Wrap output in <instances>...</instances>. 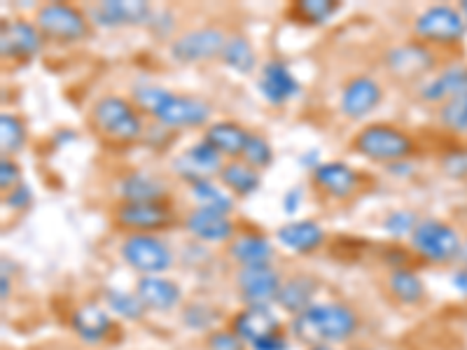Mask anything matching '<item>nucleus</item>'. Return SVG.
<instances>
[{"label": "nucleus", "mask_w": 467, "mask_h": 350, "mask_svg": "<svg viewBox=\"0 0 467 350\" xmlns=\"http://www.w3.org/2000/svg\"><path fill=\"white\" fill-rule=\"evenodd\" d=\"M358 329V315L344 304H318L295 315L292 335L314 345H329L350 339Z\"/></svg>", "instance_id": "obj_1"}, {"label": "nucleus", "mask_w": 467, "mask_h": 350, "mask_svg": "<svg viewBox=\"0 0 467 350\" xmlns=\"http://www.w3.org/2000/svg\"><path fill=\"white\" fill-rule=\"evenodd\" d=\"M91 122L106 139L117 140V143H133L143 133V122L136 108L119 96L99 98L91 108Z\"/></svg>", "instance_id": "obj_2"}, {"label": "nucleus", "mask_w": 467, "mask_h": 350, "mask_svg": "<svg viewBox=\"0 0 467 350\" xmlns=\"http://www.w3.org/2000/svg\"><path fill=\"white\" fill-rule=\"evenodd\" d=\"M353 148L367 160L386 166L395 161H407L409 154L414 152V143L407 133L388 124H369L362 129L353 140Z\"/></svg>", "instance_id": "obj_3"}, {"label": "nucleus", "mask_w": 467, "mask_h": 350, "mask_svg": "<svg viewBox=\"0 0 467 350\" xmlns=\"http://www.w3.org/2000/svg\"><path fill=\"white\" fill-rule=\"evenodd\" d=\"M409 241L420 257L431 262H451L461 257L462 250V239L456 229L440 220H420Z\"/></svg>", "instance_id": "obj_4"}, {"label": "nucleus", "mask_w": 467, "mask_h": 350, "mask_svg": "<svg viewBox=\"0 0 467 350\" xmlns=\"http://www.w3.org/2000/svg\"><path fill=\"white\" fill-rule=\"evenodd\" d=\"M414 33L423 43L456 45L467 33L461 10L451 5H432L416 16Z\"/></svg>", "instance_id": "obj_5"}, {"label": "nucleus", "mask_w": 467, "mask_h": 350, "mask_svg": "<svg viewBox=\"0 0 467 350\" xmlns=\"http://www.w3.org/2000/svg\"><path fill=\"white\" fill-rule=\"evenodd\" d=\"M36 26L45 37H52L58 43H75L89 33L87 16L68 3H47L37 7Z\"/></svg>", "instance_id": "obj_6"}, {"label": "nucleus", "mask_w": 467, "mask_h": 350, "mask_svg": "<svg viewBox=\"0 0 467 350\" xmlns=\"http://www.w3.org/2000/svg\"><path fill=\"white\" fill-rule=\"evenodd\" d=\"M122 257L143 276H161L173 262L169 245L152 233H131L122 243Z\"/></svg>", "instance_id": "obj_7"}, {"label": "nucleus", "mask_w": 467, "mask_h": 350, "mask_svg": "<svg viewBox=\"0 0 467 350\" xmlns=\"http://www.w3.org/2000/svg\"><path fill=\"white\" fill-rule=\"evenodd\" d=\"M211 106L197 96H181L166 91L160 106L152 110V117L169 129L203 127L211 119Z\"/></svg>", "instance_id": "obj_8"}, {"label": "nucleus", "mask_w": 467, "mask_h": 350, "mask_svg": "<svg viewBox=\"0 0 467 350\" xmlns=\"http://www.w3.org/2000/svg\"><path fill=\"white\" fill-rule=\"evenodd\" d=\"M224 43H227V36L220 28H194V31H187L175 37L169 52L171 58H175L178 64H199V61L220 57Z\"/></svg>", "instance_id": "obj_9"}, {"label": "nucleus", "mask_w": 467, "mask_h": 350, "mask_svg": "<svg viewBox=\"0 0 467 350\" xmlns=\"http://www.w3.org/2000/svg\"><path fill=\"white\" fill-rule=\"evenodd\" d=\"M236 285L248 306H269L271 302H276L283 281L278 271L266 262V264L241 266L236 273Z\"/></svg>", "instance_id": "obj_10"}, {"label": "nucleus", "mask_w": 467, "mask_h": 350, "mask_svg": "<svg viewBox=\"0 0 467 350\" xmlns=\"http://www.w3.org/2000/svg\"><path fill=\"white\" fill-rule=\"evenodd\" d=\"M115 222L133 233H150L169 227L173 222V215L164 201L122 203L115 211Z\"/></svg>", "instance_id": "obj_11"}, {"label": "nucleus", "mask_w": 467, "mask_h": 350, "mask_svg": "<svg viewBox=\"0 0 467 350\" xmlns=\"http://www.w3.org/2000/svg\"><path fill=\"white\" fill-rule=\"evenodd\" d=\"M152 15V7L143 0H106L89 10L91 19L106 28L140 26V24H150Z\"/></svg>", "instance_id": "obj_12"}, {"label": "nucleus", "mask_w": 467, "mask_h": 350, "mask_svg": "<svg viewBox=\"0 0 467 350\" xmlns=\"http://www.w3.org/2000/svg\"><path fill=\"white\" fill-rule=\"evenodd\" d=\"M386 66L400 80H416L435 68V54L423 43L398 45L386 54Z\"/></svg>", "instance_id": "obj_13"}, {"label": "nucleus", "mask_w": 467, "mask_h": 350, "mask_svg": "<svg viewBox=\"0 0 467 350\" xmlns=\"http://www.w3.org/2000/svg\"><path fill=\"white\" fill-rule=\"evenodd\" d=\"M43 40L45 36L40 33V28L24 19L10 24L5 22L0 28V52L5 58H19V61L33 58L43 49Z\"/></svg>", "instance_id": "obj_14"}, {"label": "nucleus", "mask_w": 467, "mask_h": 350, "mask_svg": "<svg viewBox=\"0 0 467 350\" xmlns=\"http://www.w3.org/2000/svg\"><path fill=\"white\" fill-rule=\"evenodd\" d=\"M223 154L213 148L208 140L192 145L185 154H181L173 161L175 173H181L190 185L197 180H211L213 175L223 170Z\"/></svg>", "instance_id": "obj_15"}, {"label": "nucleus", "mask_w": 467, "mask_h": 350, "mask_svg": "<svg viewBox=\"0 0 467 350\" xmlns=\"http://www.w3.org/2000/svg\"><path fill=\"white\" fill-rule=\"evenodd\" d=\"M381 85L374 77H369V75H358L341 91L339 108L350 119H362V117L369 115L381 103Z\"/></svg>", "instance_id": "obj_16"}, {"label": "nucleus", "mask_w": 467, "mask_h": 350, "mask_svg": "<svg viewBox=\"0 0 467 350\" xmlns=\"http://www.w3.org/2000/svg\"><path fill=\"white\" fill-rule=\"evenodd\" d=\"M234 227L227 212L213 211V208H194V211L187 212L185 218V229L199 241H206V243H224L234 236Z\"/></svg>", "instance_id": "obj_17"}, {"label": "nucleus", "mask_w": 467, "mask_h": 350, "mask_svg": "<svg viewBox=\"0 0 467 350\" xmlns=\"http://www.w3.org/2000/svg\"><path fill=\"white\" fill-rule=\"evenodd\" d=\"M234 332L250 345L262 344L269 336L281 335V320L269 306H245L236 320H234Z\"/></svg>", "instance_id": "obj_18"}, {"label": "nucleus", "mask_w": 467, "mask_h": 350, "mask_svg": "<svg viewBox=\"0 0 467 350\" xmlns=\"http://www.w3.org/2000/svg\"><path fill=\"white\" fill-rule=\"evenodd\" d=\"M260 91L271 106H283V103H287L290 98L297 96L299 82L283 61L274 58V61H269V64L262 68Z\"/></svg>", "instance_id": "obj_19"}, {"label": "nucleus", "mask_w": 467, "mask_h": 350, "mask_svg": "<svg viewBox=\"0 0 467 350\" xmlns=\"http://www.w3.org/2000/svg\"><path fill=\"white\" fill-rule=\"evenodd\" d=\"M467 94V66L456 64L449 66V68L441 70L437 77H431L425 82L423 89H420V98L425 103H437V106H444V103L453 101L458 96Z\"/></svg>", "instance_id": "obj_20"}, {"label": "nucleus", "mask_w": 467, "mask_h": 350, "mask_svg": "<svg viewBox=\"0 0 467 350\" xmlns=\"http://www.w3.org/2000/svg\"><path fill=\"white\" fill-rule=\"evenodd\" d=\"M276 239L290 252L308 255V252H314L323 245L325 232L314 220H295V222H287L278 229Z\"/></svg>", "instance_id": "obj_21"}, {"label": "nucleus", "mask_w": 467, "mask_h": 350, "mask_svg": "<svg viewBox=\"0 0 467 350\" xmlns=\"http://www.w3.org/2000/svg\"><path fill=\"white\" fill-rule=\"evenodd\" d=\"M314 182L323 191H327L329 197L335 199H348L353 191L358 190V173L350 169L344 161H323L318 169L314 170Z\"/></svg>", "instance_id": "obj_22"}, {"label": "nucleus", "mask_w": 467, "mask_h": 350, "mask_svg": "<svg viewBox=\"0 0 467 350\" xmlns=\"http://www.w3.org/2000/svg\"><path fill=\"white\" fill-rule=\"evenodd\" d=\"M136 294H139L145 308H150V311H161V314L178 306V302L182 297L181 287L164 276H143L139 281V285H136Z\"/></svg>", "instance_id": "obj_23"}, {"label": "nucleus", "mask_w": 467, "mask_h": 350, "mask_svg": "<svg viewBox=\"0 0 467 350\" xmlns=\"http://www.w3.org/2000/svg\"><path fill=\"white\" fill-rule=\"evenodd\" d=\"M119 194H122L124 203L164 201L166 185L145 170H133V173L124 175L119 182Z\"/></svg>", "instance_id": "obj_24"}, {"label": "nucleus", "mask_w": 467, "mask_h": 350, "mask_svg": "<svg viewBox=\"0 0 467 350\" xmlns=\"http://www.w3.org/2000/svg\"><path fill=\"white\" fill-rule=\"evenodd\" d=\"M70 323H73V329L78 332V336L89 341V344L103 341L112 329L110 315L101 306H96V304H85V306L78 308L73 318H70Z\"/></svg>", "instance_id": "obj_25"}, {"label": "nucleus", "mask_w": 467, "mask_h": 350, "mask_svg": "<svg viewBox=\"0 0 467 350\" xmlns=\"http://www.w3.org/2000/svg\"><path fill=\"white\" fill-rule=\"evenodd\" d=\"M250 131H245L241 124L236 122H215L206 129L203 140L218 149L223 157H241L244 154L245 143H248Z\"/></svg>", "instance_id": "obj_26"}, {"label": "nucleus", "mask_w": 467, "mask_h": 350, "mask_svg": "<svg viewBox=\"0 0 467 350\" xmlns=\"http://www.w3.org/2000/svg\"><path fill=\"white\" fill-rule=\"evenodd\" d=\"M314 294H316V281L308 276H295L285 281L278 292V306L292 315L304 314L306 308L314 306Z\"/></svg>", "instance_id": "obj_27"}, {"label": "nucleus", "mask_w": 467, "mask_h": 350, "mask_svg": "<svg viewBox=\"0 0 467 350\" xmlns=\"http://www.w3.org/2000/svg\"><path fill=\"white\" fill-rule=\"evenodd\" d=\"M229 255L239 262L241 266L250 264H266L274 257V245L269 239L260 236V233H244L239 239H234L229 245Z\"/></svg>", "instance_id": "obj_28"}, {"label": "nucleus", "mask_w": 467, "mask_h": 350, "mask_svg": "<svg viewBox=\"0 0 467 350\" xmlns=\"http://www.w3.org/2000/svg\"><path fill=\"white\" fill-rule=\"evenodd\" d=\"M218 175L223 185L232 190L234 194H239V197H250V194H255L260 190V173L245 161H229Z\"/></svg>", "instance_id": "obj_29"}, {"label": "nucleus", "mask_w": 467, "mask_h": 350, "mask_svg": "<svg viewBox=\"0 0 467 350\" xmlns=\"http://www.w3.org/2000/svg\"><path fill=\"white\" fill-rule=\"evenodd\" d=\"M220 58L224 61V66L241 75H248L253 73V68L257 66V54L250 45L248 37L244 36H229L227 43H224L223 54Z\"/></svg>", "instance_id": "obj_30"}, {"label": "nucleus", "mask_w": 467, "mask_h": 350, "mask_svg": "<svg viewBox=\"0 0 467 350\" xmlns=\"http://www.w3.org/2000/svg\"><path fill=\"white\" fill-rule=\"evenodd\" d=\"M388 285H390L395 297L404 304H419L425 294L423 281L407 269L393 271V276H390Z\"/></svg>", "instance_id": "obj_31"}, {"label": "nucleus", "mask_w": 467, "mask_h": 350, "mask_svg": "<svg viewBox=\"0 0 467 350\" xmlns=\"http://www.w3.org/2000/svg\"><path fill=\"white\" fill-rule=\"evenodd\" d=\"M192 197L197 199L199 206H202V208L223 211V212H227V215H229V211H232V206H234L232 197H229L224 190H220V187L215 185L213 180L192 182Z\"/></svg>", "instance_id": "obj_32"}, {"label": "nucleus", "mask_w": 467, "mask_h": 350, "mask_svg": "<svg viewBox=\"0 0 467 350\" xmlns=\"http://www.w3.org/2000/svg\"><path fill=\"white\" fill-rule=\"evenodd\" d=\"M24 143H26V127H24L22 119L12 115V112H3L0 115V145H3V152H19Z\"/></svg>", "instance_id": "obj_33"}, {"label": "nucleus", "mask_w": 467, "mask_h": 350, "mask_svg": "<svg viewBox=\"0 0 467 350\" xmlns=\"http://www.w3.org/2000/svg\"><path fill=\"white\" fill-rule=\"evenodd\" d=\"M106 304L112 314L122 315L127 320H139L145 314V306L139 299V294H129V292L122 290H108Z\"/></svg>", "instance_id": "obj_34"}, {"label": "nucleus", "mask_w": 467, "mask_h": 350, "mask_svg": "<svg viewBox=\"0 0 467 350\" xmlns=\"http://www.w3.org/2000/svg\"><path fill=\"white\" fill-rule=\"evenodd\" d=\"M241 157H244L245 164L253 166V169H266V166L274 161V149H271L269 140H266L265 136H260V133H250L248 143H245Z\"/></svg>", "instance_id": "obj_35"}, {"label": "nucleus", "mask_w": 467, "mask_h": 350, "mask_svg": "<svg viewBox=\"0 0 467 350\" xmlns=\"http://www.w3.org/2000/svg\"><path fill=\"white\" fill-rule=\"evenodd\" d=\"M337 10H339V3L335 0H302L295 7V15L306 24H325Z\"/></svg>", "instance_id": "obj_36"}, {"label": "nucleus", "mask_w": 467, "mask_h": 350, "mask_svg": "<svg viewBox=\"0 0 467 350\" xmlns=\"http://www.w3.org/2000/svg\"><path fill=\"white\" fill-rule=\"evenodd\" d=\"M440 119L446 129L458 133H467V94L458 96L453 101L440 108Z\"/></svg>", "instance_id": "obj_37"}, {"label": "nucleus", "mask_w": 467, "mask_h": 350, "mask_svg": "<svg viewBox=\"0 0 467 350\" xmlns=\"http://www.w3.org/2000/svg\"><path fill=\"white\" fill-rule=\"evenodd\" d=\"M419 222L420 220L416 218L414 211L398 208V211L388 212V218L383 220V229H386L390 236H398V239H402V236H411Z\"/></svg>", "instance_id": "obj_38"}, {"label": "nucleus", "mask_w": 467, "mask_h": 350, "mask_svg": "<svg viewBox=\"0 0 467 350\" xmlns=\"http://www.w3.org/2000/svg\"><path fill=\"white\" fill-rule=\"evenodd\" d=\"M441 170H444L449 178L465 180L467 178V148H458V149H451L449 154H444V160H441Z\"/></svg>", "instance_id": "obj_39"}, {"label": "nucleus", "mask_w": 467, "mask_h": 350, "mask_svg": "<svg viewBox=\"0 0 467 350\" xmlns=\"http://www.w3.org/2000/svg\"><path fill=\"white\" fill-rule=\"evenodd\" d=\"M244 344L245 341L236 332H215L208 339V348L211 350H244Z\"/></svg>", "instance_id": "obj_40"}, {"label": "nucleus", "mask_w": 467, "mask_h": 350, "mask_svg": "<svg viewBox=\"0 0 467 350\" xmlns=\"http://www.w3.org/2000/svg\"><path fill=\"white\" fill-rule=\"evenodd\" d=\"M22 185V173H19V166L15 164L12 160H3L0 161V187H3V191H12L15 187Z\"/></svg>", "instance_id": "obj_41"}, {"label": "nucleus", "mask_w": 467, "mask_h": 350, "mask_svg": "<svg viewBox=\"0 0 467 350\" xmlns=\"http://www.w3.org/2000/svg\"><path fill=\"white\" fill-rule=\"evenodd\" d=\"M31 201H33V191L31 187L24 185V182L5 194V206L15 208V211H24V208H28V203Z\"/></svg>", "instance_id": "obj_42"}, {"label": "nucleus", "mask_w": 467, "mask_h": 350, "mask_svg": "<svg viewBox=\"0 0 467 350\" xmlns=\"http://www.w3.org/2000/svg\"><path fill=\"white\" fill-rule=\"evenodd\" d=\"M203 314H208L206 306H190L185 311V324L194 329H203L213 323V318H203Z\"/></svg>", "instance_id": "obj_43"}, {"label": "nucleus", "mask_w": 467, "mask_h": 350, "mask_svg": "<svg viewBox=\"0 0 467 350\" xmlns=\"http://www.w3.org/2000/svg\"><path fill=\"white\" fill-rule=\"evenodd\" d=\"M304 199V191L302 187H292V190L285 191V197H283V211L287 212V215H292V212H297L299 203H302Z\"/></svg>", "instance_id": "obj_44"}, {"label": "nucleus", "mask_w": 467, "mask_h": 350, "mask_svg": "<svg viewBox=\"0 0 467 350\" xmlns=\"http://www.w3.org/2000/svg\"><path fill=\"white\" fill-rule=\"evenodd\" d=\"M255 350H287V341L283 339L281 335L276 336H269V339H265L262 344L253 345Z\"/></svg>", "instance_id": "obj_45"}, {"label": "nucleus", "mask_w": 467, "mask_h": 350, "mask_svg": "<svg viewBox=\"0 0 467 350\" xmlns=\"http://www.w3.org/2000/svg\"><path fill=\"white\" fill-rule=\"evenodd\" d=\"M388 173L398 175V178H409V175L414 173V169L407 161H395V164H388Z\"/></svg>", "instance_id": "obj_46"}, {"label": "nucleus", "mask_w": 467, "mask_h": 350, "mask_svg": "<svg viewBox=\"0 0 467 350\" xmlns=\"http://www.w3.org/2000/svg\"><path fill=\"white\" fill-rule=\"evenodd\" d=\"M318 160H320L318 149H311V154H308V152L302 154V160H299V164L308 166V169H311V170H316L320 164H323V161H318Z\"/></svg>", "instance_id": "obj_47"}, {"label": "nucleus", "mask_w": 467, "mask_h": 350, "mask_svg": "<svg viewBox=\"0 0 467 350\" xmlns=\"http://www.w3.org/2000/svg\"><path fill=\"white\" fill-rule=\"evenodd\" d=\"M453 285H456V290H461L462 294H467V269L465 266H461L456 276H453Z\"/></svg>", "instance_id": "obj_48"}, {"label": "nucleus", "mask_w": 467, "mask_h": 350, "mask_svg": "<svg viewBox=\"0 0 467 350\" xmlns=\"http://www.w3.org/2000/svg\"><path fill=\"white\" fill-rule=\"evenodd\" d=\"M10 297V281H7V276L3 273V299Z\"/></svg>", "instance_id": "obj_49"}, {"label": "nucleus", "mask_w": 467, "mask_h": 350, "mask_svg": "<svg viewBox=\"0 0 467 350\" xmlns=\"http://www.w3.org/2000/svg\"><path fill=\"white\" fill-rule=\"evenodd\" d=\"M461 260H462V266L467 269V241H462V250H461Z\"/></svg>", "instance_id": "obj_50"}, {"label": "nucleus", "mask_w": 467, "mask_h": 350, "mask_svg": "<svg viewBox=\"0 0 467 350\" xmlns=\"http://www.w3.org/2000/svg\"><path fill=\"white\" fill-rule=\"evenodd\" d=\"M458 10H461L462 19H465V24H467V0H462L461 5H458Z\"/></svg>", "instance_id": "obj_51"}, {"label": "nucleus", "mask_w": 467, "mask_h": 350, "mask_svg": "<svg viewBox=\"0 0 467 350\" xmlns=\"http://www.w3.org/2000/svg\"><path fill=\"white\" fill-rule=\"evenodd\" d=\"M311 350H335V348H332V345H314Z\"/></svg>", "instance_id": "obj_52"}]
</instances>
